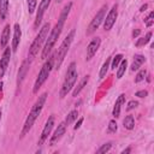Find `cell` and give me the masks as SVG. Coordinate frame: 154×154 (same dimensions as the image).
Masks as SVG:
<instances>
[{
  "label": "cell",
  "instance_id": "6da1fadb",
  "mask_svg": "<svg viewBox=\"0 0 154 154\" xmlns=\"http://www.w3.org/2000/svg\"><path fill=\"white\" fill-rule=\"evenodd\" d=\"M71 8H72V2L70 1V2H67V4L64 6V8L61 10V12H60V14H59V18H58V22L55 23L54 28L51 29V32H49V35H48V37H47V41H46V45H45V47L42 48V53H41V58H42V59H47V57H48L49 53L52 52V49H53L55 42L58 41V38H59V36H60V34H61V31H63L64 24H65L67 17H69V14H70Z\"/></svg>",
  "mask_w": 154,
  "mask_h": 154
},
{
  "label": "cell",
  "instance_id": "7a4b0ae2",
  "mask_svg": "<svg viewBox=\"0 0 154 154\" xmlns=\"http://www.w3.org/2000/svg\"><path fill=\"white\" fill-rule=\"evenodd\" d=\"M47 96H48L47 93L41 94V95L37 97V100L35 101V103L32 105V107H31V109H30V112H29V114H28V117H26V119H25V123H24V125H23V128H22L20 138H23V137H24L26 134H29V131L31 130V128H32L34 123L36 122L37 117H38V116L41 114V112H42V108H43V106H45V102H46V100H47Z\"/></svg>",
  "mask_w": 154,
  "mask_h": 154
},
{
  "label": "cell",
  "instance_id": "3957f363",
  "mask_svg": "<svg viewBox=\"0 0 154 154\" xmlns=\"http://www.w3.org/2000/svg\"><path fill=\"white\" fill-rule=\"evenodd\" d=\"M77 66H76V63L72 61L70 63L69 67H67V71H66V75H65V79L63 82V85L60 88V91H59V96L63 99L65 97L70 91L71 89L75 87V83L77 81Z\"/></svg>",
  "mask_w": 154,
  "mask_h": 154
},
{
  "label": "cell",
  "instance_id": "277c9868",
  "mask_svg": "<svg viewBox=\"0 0 154 154\" xmlns=\"http://www.w3.org/2000/svg\"><path fill=\"white\" fill-rule=\"evenodd\" d=\"M49 29H51V25L49 23H45L42 25V28L40 29L38 34L36 35V37L34 38L32 43L30 45V48H29V53H28V58L30 60H32L35 58V55L38 53V49L42 47V43L47 40L48 37V32H49Z\"/></svg>",
  "mask_w": 154,
  "mask_h": 154
},
{
  "label": "cell",
  "instance_id": "5b68a950",
  "mask_svg": "<svg viewBox=\"0 0 154 154\" xmlns=\"http://www.w3.org/2000/svg\"><path fill=\"white\" fill-rule=\"evenodd\" d=\"M75 34H76V30L72 29L66 35V37L63 40L60 47L58 48V52L54 55V67L55 69H59L61 66V64H63V61H64V59H65V57H66V54H67V52L70 49V46H71V43H72V41L75 38Z\"/></svg>",
  "mask_w": 154,
  "mask_h": 154
},
{
  "label": "cell",
  "instance_id": "8992f818",
  "mask_svg": "<svg viewBox=\"0 0 154 154\" xmlns=\"http://www.w3.org/2000/svg\"><path fill=\"white\" fill-rule=\"evenodd\" d=\"M53 67H54V55L49 57V58L45 61V64L42 65V67H41L38 75H37V78H36V81H35V83H34V88H32V93H34V94H37V93H38V89H40V88L42 87V84L48 79V77H49V75H51Z\"/></svg>",
  "mask_w": 154,
  "mask_h": 154
},
{
  "label": "cell",
  "instance_id": "52a82bcc",
  "mask_svg": "<svg viewBox=\"0 0 154 154\" xmlns=\"http://www.w3.org/2000/svg\"><path fill=\"white\" fill-rule=\"evenodd\" d=\"M107 5H102L101 6V8L97 11V13L94 16V18L91 19V22H90V24H89V26H88V29H87V35H91L99 26H100V24L103 22V18H105V16H106V12H107Z\"/></svg>",
  "mask_w": 154,
  "mask_h": 154
},
{
  "label": "cell",
  "instance_id": "ba28073f",
  "mask_svg": "<svg viewBox=\"0 0 154 154\" xmlns=\"http://www.w3.org/2000/svg\"><path fill=\"white\" fill-rule=\"evenodd\" d=\"M117 17H118V5L114 4L112 6V8L108 11L106 18H103V29L106 31H109L113 28V25L117 20Z\"/></svg>",
  "mask_w": 154,
  "mask_h": 154
},
{
  "label": "cell",
  "instance_id": "9c48e42d",
  "mask_svg": "<svg viewBox=\"0 0 154 154\" xmlns=\"http://www.w3.org/2000/svg\"><path fill=\"white\" fill-rule=\"evenodd\" d=\"M54 123H55L54 114H51V116H49V118L47 119V122H46L45 126H43L42 132H41L40 140H38V142H37V144H38V146H42V144H43V142L48 138V136H49V134H51V131H52V129H53V126H54Z\"/></svg>",
  "mask_w": 154,
  "mask_h": 154
},
{
  "label": "cell",
  "instance_id": "30bf717a",
  "mask_svg": "<svg viewBox=\"0 0 154 154\" xmlns=\"http://www.w3.org/2000/svg\"><path fill=\"white\" fill-rule=\"evenodd\" d=\"M11 53H12V51L10 49V47H5L4 53L0 58V79L4 77V75L7 70V66L10 64V59H11Z\"/></svg>",
  "mask_w": 154,
  "mask_h": 154
},
{
  "label": "cell",
  "instance_id": "8fae6325",
  "mask_svg": "<svg viewBox=\"0 0 154 154\" xmlns=\"http://www.w3.org/2000/svg\"><path fill=\"white\" fill-rule=\"evenodd\" d=\"M100 45H101V38L100 37H94L91 38V41L88 43L87 46V55H85V60H90L97 52V49L100 48Z\"/></svg>",
  "mask_w": 154,
  "mask_h": 154
},
{
  "label": "cell",
  "instance_id": "7c38bea8",
  "mask_svg": "<svg viewBox=\"0 0 154 154\" xmlns=\"http://www.w3.org/2000/svg\"><path fill=\"white\" fill-rule=\"evenodd\" d=\"M66 128H67V124H66L65 122H61V123L58 125V128L55 129L54 134L52 135V137H51V140H49V146H54V144L58 143V141L65 135Z\"/></svg>",
  "mask_w": 154,
  "mask_h": 154
},
{
  "label": "cell",
  "instance_id": "4fadbf2b",
  "mask_svg": "<svg viewBox=\"0 0 154 154\" xmlns=\"http://www.w3.org/2000/svg\"><path fill=\"white\" fill-rule=\"evenodd\" d=\"M49 4H51V0H41V2H40V5H38V8H37L35 23H34V26H35V28H38V25L41 24L42 18H43V14H45V12L48 10Z\"/></svg>",
  "mask_w": 154,
  "mask_h": 154
},
{
  "label": "cell",
  "instance_id": "5bb4252c",
  "mask_svg": "<svg viewBox=\"0 0 154 154\" xmlns=\"http://www.w3.org/2000/svg\"><path fill=\"white\" fill-rule=\"evenodd\" d=\"M31 61H32V60H30L29 58H26V59L22 63V65H20V67H19V71H18V76H17V85H20L22 82L24 81V78H25V76H26V73H28V71H29V69H30Z\"/></svg>",
  "mask_w": 154,
  "mask_h": 154
},
{
  "label": "cell",
  "instance_id": "9a60e30c",
  "mask_svg": "<svg viewBox=\"0 0 154 154\" xmlns=\"http://www.w3.org/2000/svg\"><path fill=\"white\" fill-rule=\"evenodd\" d=\"M20 37H22V29H20V25L18 23L14 24V31H13V38H12V51L16 52L18 46H19V42H20Z\"/></svg>",
  "mask_w": 154,
  "mask_h": 154
},
{
  "label": "cell",
  "instance_id": "2e32d148",
  "mask_svg": "<svg viewBox=\"0 0 154 154\" xmlns=\"http://www.w3.org/2000/svg\"><path fill=\"white\" fill-rule=\"evenodd\" d=\"M125 103V94H120L118 96V99L116 100V103L113 106V111H112V116L114 118H118L120 116V111H122V107L123 105Z\"/></svg>",
  "mask_w": 154,
  "mask_h": 154
},
{
  "label": "cell",
  "instance_id": "e0dca14e",
  "mask_svg": "<svg viewBox=\"0 0 154 154\" xmlns=\"http://www.w3.org/2000/svg\"><path fill=\"white\" fill-rule=\"evenodd\" d=\"M10 24H6L2 32H1V36H0V47L1 48H5L10 41Z\"/></svg>",
  "mask_w": 154,
  "mask_h": 154
},
{
  "label": "cell",
  "instance_id": "ac0fdd59",
  "mask_svg": "<svg viewBox=\"0 0 154 154\" xmlns=\"http://www.w3.org/2000/svg\"><path fill=\"white\" fill-rule=\"evenodd\" d=\"M89 77H90L89 75H85V76L82 77V79L79 81V83L77 84V87H76V88L73 89V91H72V96H73V97H77L78 94L83 90V88L88 84V82H89Z\"/></svg>",
  "mask_w": 154,
  "mask_h": 154
},
{
  "label": "cell",
  "instance_id": "d6986e66",
  "mask_svg": "<svg viewBox=\"0 0 154 154\" xmlns=\"http://www.w3.org/2000/svg\"><path fill=\"white\" fill-rule=\"evenodd\" d=\"M144 61H146L144 55H142V54H135V57H134V61H132V64H131L130 70H131V71H137Z\"/></svg>",
  "mask_w": 154,
  "mask_h": 154
},
{
  "label": "cell",
  "instance_id": "ffe728a7",
  "mask_svg": "<svg viewBox=\"0 0 154 154\" xmlns=\"http://www.w3.org/2000/svg\"><path fill=\"white\" fill-rule=\"evenodd\" d=\"M8 12V0H0V20H5Z\"/></svg>",
  "mask_w": 154,
  "mask_h": 154
},
{
  "label": "cell",
  "instance_id": "44dd1931",
  "mask_svg": "<svg viewBox=\"0 0 154 154\" xmlns=\"http://www.w3.org/2000/svg\"><path fill=\"white\" fill-rule=\"evenodd\" d=\"M126 67H128V60L126 59H123L122 61H120V64L118 65V70H117V78L118 79H120L122 77H123V75L125 73V71H126Z\"/></svg>",
  "mask_w": 154,
  "mask_h": 154
},
{
  "label": "cell",
  "instance_id": "7402d4cb",
  "mask_svg": "<svg viewBox=\"0 0 154 154\" xmlns=\"http://www.w3.org/2000/svg\"><path fill=\"white\" fill-rule=\"evenodd\" d=\"M109 65H111V58H107V59L105 60V63L102 64L101 69H100V72H99V78H100V79H102V78L106 76V73H107V71H108V69H109Z\"/></svg>",
  "mask_w": 154,
  "mask_h": 154
},
{
  "label": "cell",
  "instance_id": "603a6c76",
  "mask_svg": "<svg viewBox=\"0 0 154 154\" xmlns=\"http://www.w3.org/2000/svg\"><path fill=\"white\" fill-rule=\"evenodd\" d=\"M150 37H152V31H148V32L146 34L144 37H140V38H137V41L135 42V46H136V47H141V46L147 45V43L150 41Z\"/></svg>",
  "mask_w": 154,
  "mask_h": 154
},
{
  "label": "cell",
  "instance_id": "cb8c5ba5",
  "mask_svg": "<svg viewBox=\"0 0 154 154\" xmlns=\"http://www.w3.org/2000/svg\"><path fill=\"white\" fill-rule=\"evenodd\" d=\"M123 125L126 130H132L135 128V119L132 116H126L125 119L123 120Z\"/></svg>",
  "mask_w": 154,
  "mask_h": 154
},
{
  "label": "cell",
  "instance_id": "d4e9b609",
  "mask_svg": "<svg viewBox=\"0 0 154 154\" xmlns=\"http://www.w3.org/2000/svg\"><path fill=\"white\" fill-rule=\"evenodd\" d=\"M77 117H78V111H77V109H72V111L69 112V114L66 116V118H65L64 122H65L67 125H70L71 123H73V122L77 119Z\"/></svg>",
  "mask_w": 154,
  "mask_h": 154
},
{
  "label": "cell",
  "instance_id": "484cf974",
  "mask_svg": "<svg viewBox=\"0 0 154 154\" xmlns=\"http://www.w3.org/2000/svg\"><path fill=\"white\" fill-rule=\"evenodd\" d=\"M123 60V54H116V57H113V59H112V64L109 65L111 66V69L112 70H116L117 67H118V65L120 64V61Z\"/></svg>",
  "mask_w": 154,
  "mask_h": 154
},
{
  "label": "cell",
  "instance_id": "4316f807",
  "mask_svg": "<svg viewBox=\"0 0 154 154\" xmlns=\"http://www.w3.org/2000/svg\"><path fill=\"white\" fill-rule=\"evenodd\" d=\"M144 24L147 28H150L154 24V11H150L149 14L144 18Z\"/></svg>",
  "mask_w": 154,
  "mask_h": 154
},
{
  "label": "cell",
  "instance_id": "83f0119b",
  "mask_svg": "<svg viewBox=\"0 0 154 154\" xmlns=\"http://www.w3.org/2000/svg\"><path fill=\"white\" fill-rule=\"evenodd\" d=\"M111 148H112V143L111 142H107V143H103L97 150H96V153H99V154H102V153H107V152H109L111 150Z\"/></svg>",
  "mask_w": 154,
  "mask_h": 154
},
{
  "label": "cell",
  "instance_id": "f1b7e54d",
  "mask_svg": "<svg viewBox=\"0 0 154 154\" xmlns=\"http://www.w3.org/2000/svg\"><path fill=\"white\" fill-rule=\"evenodd\" d=\"M146 75H147V71H146L144 69H143V70H140V71L137 72L136 77H135V83H140V82H142V81L144 79Z\"/></svg>",
  "mask_w": 154,
  "mask_h": 154
},
{
  "label": "cell",
  "instance_id": "f546056e",
  "mask_svg": "<svg viewBox=\"0 0 154 154\" xmlns=\"http://www.w3.org/2000/svg\"><path fill=\"white\" fill-rule=\"evenodd\" d=\"M117 129H118V125H117V122H116L114 119H112V120H109V123H108V128H107V132H108V134H112V132H116V131H117Z\"/></svg>",
  "mask_w": 154,
  "mask_h": 154
},
{
  "label": "cell",
  "instance_id": "4dcf8cb0",
  "mask_svg": "<svg viewBox=\"0 0 154 154\" xmlns=\"http://www.w3.org/2000/svg\"><path fill=\"white\" fill-rule=\"evenodd\" d=\"M28 2V12L29 13H34L36 10V5H37V0H26Z\"/></svg>",
  "mask_w": 154,
  "mask_h": 154
},
{
  "label": "cell",
  "instance_id": "1f68e13d",
  "mask_svg": "<svg viewBox=\"0 0 154 154\" xmlns=\"http://www.w3.org/2000/svg\"><path fill=\"white\" fill-rule=\"evenodd\" d=\"M137 106H138V102L135 101V100H131V101H129V103H128V106H126V111H131V109L136 108Z\"/></svg>",
  "mask_w": 154,
  "mask_h": 154
},
{
  "label": "cell",
  "instance_id": "d6a6232c",
  "mask_svg": "<svg viewBox=\"0 0 154 154\" xmlns=\"http://www.w3.org/2000/svg\"><path fill=\"white\" fill-rule=\"evenodd\" d=\"M135 95L138 96V97H146L148 95V91L147 90H138V91H136Z\"/></svg>",
  "mask_w": 154,
  "mask_h": 154
},
{
  "label": "cell",
  "instance_id": "836d02e7",
  "mask_svg": "<svg viewBox=\"0 0 154 154\" xmlns=\"http://www.w3.org/2000/svg\"><path fill=\"white\" fill-rule=\"evenodd\" d=\"M83 120H84L83 118H79V119H78V122L76 123V125L73 126V129H75V130H77V129H79V128H81V125H82V123H83Z\"/></svg>",
  "mask_w": 154,
  "mask_h": 154
},
{
  "label": "cell",
  "instance_id": "e575fe53",
  "mask_svg": "<svg viewBox=\"0 0 154 154\" xmlns=\"http://www.w3.org/2000/svg\"><path fill=\"white\" fill-rule=\"evenodd\" d=\"M140 32H141V30H140V29L134 30V31H132V37H137V36L140 35Z\"/></svg>",
  "mask_w": 154,
  "mask_h": 154
},
{
  "label": "cell",
  "instance_id": "d590c367",
  "mask_svg": "<svg viewBox=\"0 0 154 154\" xmlns=\"http://www.w3.org/2000/svg\"><path fill=\"white\" fill-rule=\"evenodd\" d=\"M147 7H148V5H147V4L142 5V6H141V8H140V12H143V11H144V10H146Z\"/></svg>",
  "mask_w": 154,
  "mask_h": 154
},
{
  "label": "cell",
  "instance_id": "8d00e7d4",
  "mask_svg": "<svg viewBox=\"0 0 154 154\" xmlns=\"http://www.w3.org/2000/svg\"><path fill=\"white\" fill-rule=\"evenodd\" d=\"M131 152V148L129 147V148H126V149H123L122 150V154H125V153H130Z\"/></svg>",
  "mask_w": 154,
  "mask_h": 154
},
{
  "label": "cell",
  "instance_id": "74e56055",
  "mask_svg": "<svg viewBox=\"0 0 154 154\" xmlns=\"http://www.w3.org/2000/svg\"><path fill=\"white\" fill-rule=\"evenodd\" d=\"M1 114H2V111H1V108H0V122H1Z\"/></svg>",
  "mask_w": 154,
  "mask_h": 154
},
{
  "label": "cell",
  "instance_id": "f35d334b",
  "mask_svg": "<svg viewBox=\"0 0 154 154\" xmlns=\"http://www.w3.org/2000/svg\"><path fill=\"white\" fill-rule=\"evenodd\" d=\"M55 1H57V2H60V1H63V0H55Z\"/></svg>",
  "mask_w": 154,
  "mask_h": 154
}]
</instances>
